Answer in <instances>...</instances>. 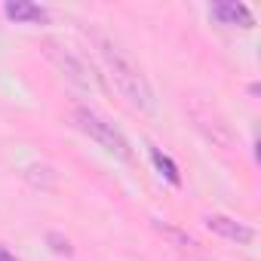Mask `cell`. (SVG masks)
<instances>
[{"label":"cell","mask_w":261,"mask_h":261,"mask_svg":"<svg viewBox=\"0 0 261 261\" xmlns=\"http://www.w3.org/2000/svg\"><path fill=\"white\" fill-rule=\"evenodd\" d=\"M206 227H209L212 233L230 240V243H240V246H246V243L255 240V230H252L249 224H243V221H237V218H227V215H209V218H206Z\"/></svg>","instance_id":"6"},{"label":"cell","mask_w":261,"mask_h":261,"mask_svg":"<svg viewBox=\"0 0 261 261\" xmlns=\"http://www.w3.org/2000/svg\"><path fill=\"white\" fill-rule=\"evenodd\" d=\"M92 40H95V49H98L105 68H108V77H111L114 86L123 92V98L133 105V108H139V111H154L157 98H154V89H151L148 77L142 74V68L129 59L111 37L92 31Z\"/></svg>","instance_id":"1"},{"label":"cell","mask_w":261,"mask_h":261,"mask_svg":"<svg viewBox=\"0 0 261 261\" xmlns=\"http://www.w3.org/2000/svg\"><path fill=\"white\" fill-rule=\"evenodd\" d=\"M4 16L16 25H46L49 13L40 4H31V0H7Z\"/></svg>","instance_id":"7"},{"label":"cell","mask_w":261,"mask_h":261,"mask_svg":"<svg viewBox=\"0 0 261 261\" xmlns=\"http://www.w3.org/2000/svg\"><path fill=\"white\" fill-rule=\"evenodd\" d=\"M209 16L218 25H227V28H252L255 25V16L249 13V7L246 4H237V0H221V4H212Z\"/></svg>","instance_id":"5"},{"label":"cell","mask_w":261,"mask_h":261,"mask_svg":"<svg viewBox=\"0 0 261 261\" xmlns=\"http://www.w3.org/2000/svg\"><path fill=\"white\" fill-rule=\"evenodd\" d=\"M160 230H166V233H169V237H172V240H178V243H181V246H194V240H191V237H188V233H181V230H175V227H166V224H163V227H160Z\"/></svg>","instance_id":"11"},{"label":"cell","mask_w":261,"mask_h":261,"mask_svg":"<svg viewBox=\"0 0 261 261\" xmlns=\"http://www.w3.org/2000/svg\"><path fill=\"white\" fill-rule=\"evenodd\" d=\"M22 178L34 188V191H53L56 188V169L49 163H28L22 169Z\"/></svg>","instance_id":"8"},{"label":"cell","mask_w":261,"mask_h":261,"mask_svg":"<svg viewBox=\"0 0 261 261\" xmlns=\"http://www.w3.org/2000/svg\"><path fill=\"white\" fill-rule=\"evenodd\" d=\"M151 160H154V166L160 169V175H166V181H172V185H178V181H181L178 166H175L166 154H160V148H151Z\"/></svg>","instance_id":"9"},{"label":"cell","mask_w":261,"mask_h":261,"mask_svg":"<svg viewBox=\"0 0 261 261\" xmlns=\"http://www.w3.org/2000/svg\"><path fill=\"white\" fill-rule=\"evenodd\" d=\"M0 261H19V258H16V255H13L4 243H0Z\"/></svg>","instance_id":"12"},{"label":"cell","mask_w":261,"mask_h":261,"mask_svg":"<svg viewBox=\"0 0 261 261\" xmlns=\"http://www.w3.org/2000/svg\"><path fill=\"white\" fill-rule=\"evenodd\" d=\"M46 243H49V249L56 252V255H71L74 249H71V243H68V237H62V233H46Z\"/></svg>","instance_id":"10"},{"label":"cell","mask_w":261,"mask_h":261,"mask_svg":"<svg viewBox=\"0 0 261 261\" xmlns=\"http://www.w3.org/2000/svg\"><path fill=\"white\" fill-rule=\"evenodd\" d=\"M74 123H77V129L83 136H89L98 148H105L111 157H117V160H129L133 157V151H129V142L123 139V133L114 126V123H108L101 114H95L92 108H74Z\"/></svg>","instance_id":"3"},{"label":"cell","mask_w":261,"mask_h":261,"mask_svg":"<svg viewBox=\"0 0 261 261\" xmlns=\"http://www.w3.org/2000/svg\"><path fill=\"white\" fill-rule=\"evenodd\" d=\"M43 53H46V59L59 68V74L74 86V89H80V92H95V89H105V80H101V74L80 56V53H74V49H68L65 43H59V40H46L43 43Z\"/></svg>","instance_id":"2"},{"label":"cell","mask_w":261,"mask_h":261,"mask_svg":"<svg viewBox=\"0 0 261 261\" xmlns=\"http://www.w3.org/2000/svg\"><path fill=\"white\" fill-rule=\"evenodd\" d=\"M188 114H191L194 126L206 136V142H212L215 148H230V145H233V133H230V126L224 123V117H221L218 111H212L209 105L194 101V105L188 108Z\"/></svg>","instance_id":"4"}]
</instances>
